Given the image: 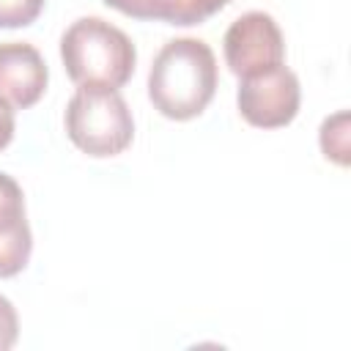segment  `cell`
<instances>
[{"mask_svg": "<svg viewBox=\"0 0 351 351\" xmlns=\"http://www.w3.org/2000/svg\"><path fill=\"white\" fill-rule=\"evenodd\" d=\"M217 90V58L203 38L167 41L148 71V99L170 121L200 115Z\"/></svg>", "mask_w": 351, "mask_h": 351, "instance_id": "1", "label": "cell"}, {"mask_svg": "<svg viewBox=\"0 0 351 351\" xmlns=\"http://www.w3.org/2000/svg\"><path fill=\"white\" fill-rule=\"evenodd\" d=\"M60 60L80 88H121L132 80L137 49L132 38L101 16H80L60 36Z\"/></svg>", "mask_w": 351, "mask_h": 351, "instance_id": "2", "label": "cell"}, {"mask_svg": "<svg viewBox=\"0 0 351 351\" xmlns=\"http://www.w3.org/2000/svg\"><path fill=\"white\" fill-rule=\"evenodd\" d=\"M66 134L88 156H118L134 137V118L115 88H77L66 104Z\"/></svg>", "mask_w": 351, "mask_h": 351, "instance_id": "3", "label": "cell"}, {"mask_svg": "<svg viewBox=\"0 0 351 351\" xmlns=\"http://www.w3.org/2000/svg\"><path fill=\"white\" fill-rule=\"evenodd\" d=\"M236 104L241 118L258 129L288 126L296 118L302 104L299 77L282 63L266 71L241 77L236 90Z\"/></svg>", "mask_w": 351, "mask_h": 351, "instance_id": "4", "label": "cell"}, {"mask_svg": "<svg viewBox=\"0 0 351 351\" xmlns=\"http://www.w3.org/2000/svg\"><path fill=\"white\" fill-rule=\"evenodd\" d=\"M225 63L236 77H250L280 66L285 58V38L280 25L266 11H247L230 22L222 38Z\"/></svg>", "mask_w": 351, "mask_h": 351, "instance_id": "5", "label": "cell"}, {"mask_svg": "<svg viewBox=\"0 0 351 351\" xmlns=\"http://www.w3.org/2000/svg\"><path fill=\"white\" fill-rule=\"evenodd\" d=\"M49 82V69L41 52L27 41L0 44V99L16 110L33 107Z\"/></svg>", "mask_w": 351, "mask_h": 351, "instance_id": "6", "label": "cell"}, {"mask_svg": "<svg viewBox=\"0 0 351 351\" xmlns=\"http://www.w3.org/2000/svg\"><path fill=\"white\" fill-rule=\"evenodd\" d=\"M33 252V233L25 214L22 186L0 173V277L19 274Z\"/></svg>", "mask_w": 351, "mask_h": 351, "instance_id": "7", "label": "cell"}, {"mask_svg": "<svg viewBox=\"0 0 351 351\" xmlns=\"http://www.w3.org/2000/svg\"><path fill=\"white\" fill-rule=\"evenodd\" d=\"M110 8H118L134 19H159L167 25H200L230 0H104Z\"/></svg>", "mask_w": 351, "mask_h": 351, "instance_id": "8", "label": "cell"}, {"mask_svg": "<svg viewBox=\"0 0 351 351\" xmlns=\"http://www.w3.org/2000/svg\"><path fill=\"white\" fill-rule=\"evenodd\" d=\"M318 143L326 159L337 162V165H348V112L340 110L329 118H324L321 132H318Z\"/></svg>", "mask_w": 351, "mask_h": 351, "instance_id": "9", "label": "cell"}, {"mask_svg": "<svg viewBox=\"0 0 351 351\" xmlns=\"http://www.w3.org/2000/svg\"><path fill=\"white\" fill-rule=\"evenodd\" d=\"M47 0H0V27H27L38 19Z\"/></svg>", "mask_w": 351, "mask_h": 351, "instance_id": "10", "label": "cell"}, {"mask_svg": "<svg viewBox=\"0 0 351 351\" xmlns=\"http://www.w3.org/2000/svg\"><path fill=\"white\" fill-rule=\"evenodd\" d=\"M19 337V318H16V307L11 304V299L0 296V351L14 348Z\"/></svg>", "mask_w": 351, "mask_h": 351, "instance_id": "11", "label": "cell"}, {"mask_svg": "<svg viewBox=\"0 0 351 351\" xmlns=\"http://www.w3.org/2000/svg\"><path fill=\"white\" fill-rule=\"evenodd\" d=\"M14 129H16V118H14V107L0 99V151L14 140Z\"/></svg>", "mask_w": 351, "mask_h": 351, "instance_id": "12", "label": "cell"}]
</instances>
